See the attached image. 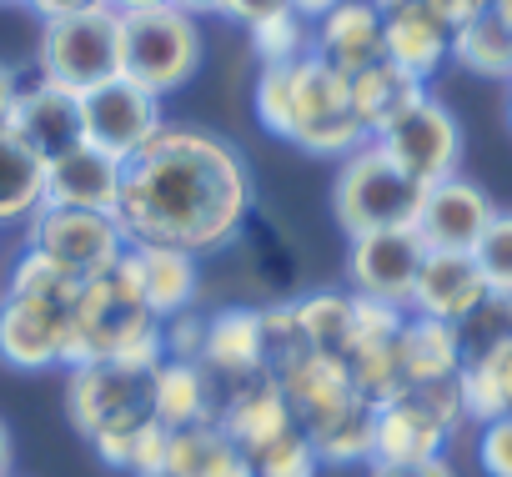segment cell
Masks as SVG:
<instances>
[{
    "instance_id": "1",
    "label": "cell",
    "mask_w": 512,
    "mask_h": 477,
    "mask_svg": "<svg viewBox=\"0 0 512 477\" xmlns=\"http://www.w3.org/2000/svg\"><path fill=\"white\" fill-rule=\"evenodd\" d=\"M251 201V171L226 136L201 126H161V136L126 161L116 221L131 247L206 257L241 236Z\"/></svg>"
},
{
    "instance_id": "2",
    "label": "cell",
    "mask_w": 512,
    "mask_h": 477,
    "mask_svg": "<svg viewBox=\"0 0 512 477\" xmlns=\"http://www.w3.org/2000/svg\"><path fill=\"white\" fill-rule=\"evenodd\" d=\"M86 362H121L141 372H156L166 362V337L141 297L131 247L111 272L81 287V302L66 317V367H86Z\"/></svg>"
},
{
    "instance_id": "3",
    "label": "cell",
    "mask_w": 512,
    "mask_h": 477,
    "mask_svg": "<svg viewBox=\"0 0 512 477\" xmlns=\"http://www.w3.org/2000/svg\"><path fill=\"white\" fill-rule=\"evenodd\" d=\"M332 211L337 226L347 236H367V231H392V226H417L422 211V186L377 146L367 141L362 151H352L332 181Z\"/></svg>"
},
{
    "instance_id": "4",
    "label": "cell",
    "mask_w": 512,
    "mask_h": 477,
    "mask_svg": "<svg viewBox=\"0 0 512 477\" xmlns=\"http://www.w3.org/2000/svg\"><path fill=\"white\" fill-rule=\"evenodd\" d=\"M287 141L302 146L307 156H342V161L372 141L352 111V76L327 66L317 51L292 61V136Z\"/></svg>"
},
{
    "instance_id": "5",
    "label": "cell",
    "mask_w": 512,
    "mask_h": 477,
    "mask_svg": "<svg viewBox=\"0 0 512 477\" xmlns=\"http://www.w3.org/2000/svg\"><path fill=\"white\" fill-rule=\"evenodd\" d=\"M201 71V26L181 6H156L121 16V76L146 86L151 96L181 91Z\"/></svg>"
},
{
    "instance_id": "6",
    "label": "cell",
    "mask_w": 512,
    "mask_h": 477,
    "mask_svg": "<svg viewBox=\"0 0 512 477\" xmlns=\"http://www.w3.org/2000/svg\"><path fill=\"white\" fill-rule=\"evenodd\" d=\"M36 66L41 76L71 86L76 96L96 91L101 81L121 76V16L111 6H91L81 16L41 21Z\"/></svg>"
},
{
    "instance_id": "7",
    "label": "cell",
    "mask_w": 512,
    "mask_h": 477,
    "mask_svg": "<svg viewBox=\"0 0 512 477\" xmlns=\"http://www.w3.org/2000/svg\"><path fill=\"white\" fill-rule=\"evenodd\" d=\"M26 247L51 257L56 267H66L71 277L91 282L101 272H111L126 257V231L116 216L106 211H71V206H41L26 221Z\"/></svg>"
},
{
    "instance_id": "8",
    "label": "cell",
    "mask_w": 512,
    "mask_h": 477,
    "mask_svg": "<svg viewBox=\"0 0 512 477\" xmlns=\"http://www.w3.org/2000/svg\"><path fill=\"white\" fill-rule=\"evenodd\" d=\"M161 126H166L161 96H151L131 76H111L81 96V141L116 161H131L141 146H151Z\"/></svg>"
},
{
    "instance_id": "9",
    "label": "cell",
    "mask_w": 512,
    "mask_h": 477,
    "mask_svg": "<svg viewBox=\"0 0 512 477\" xmlns=\"http://www.w3.org/2000/svg\"><path fill=\"white\" fill-rule=\"evenodd\" d=\"M422 262H427V242L417 236V226H392V231L352 236V252H347L352 297L412 312V292H417Z\"/></svg>"
},
{
    "instance_id": "10",
    "label": "cell",
    "mask_w": 512,
    "mask_h": 477,
    "mask_svg": "<svg viewBox=\"0 0 512 477\" xmlns=\"http://www.w3.org/2000/svg\"><path fill=\"white\" fill-rule=\"evenodd\" d=\"M377 146L427 191V186H437V181H447V176H457V166H462V126H457V116L442 106V101H432V96H422L397 126H387L382 136H377Z\"/></svg>"
},
{
    "instance_id": "11",
    "label": "cell",
    "mask_w": 512,
    "mask_h": 477,
    "mask_svg": "<svg viewBox=\"0 0 512 477\" xmlns=\"http://www.w3.org/2000/svg\"><path fill=\"white\" fill-rule=\"evenodd\" d=\"M151 412V372L121 367V362H86L71 367L66 382V417L81 437H96L111 422L146 417Z\"/></svg>"
},
{
    "instance_id": "12",
    "label": "cell",
    "mask_w": 512,
    "mask_h": 477,
    "mask_svg": "<svg viewBox=\"0 0 512 477\" xmlns=\"http://www.w3.org/2000/svg\"><path fill=\"white\" fill-rule=\"evenodd\" d=\"M216 427L251 457V452H262L267 442H277L282 432L297 427V412L277 382V372H251L241 382H226L221 387V412H216Z\"/></svg>"
},
{
    "instance_id": "13",
    "label": "cell",
    "mask_w": 512,
    "mask_h": 477,
    "mask_svg": "<svg viewBox=\"0 0 512 477\" xmlns=\"http://www.w3.org/2000/svg\"><path fill=\"white\" fill-rule=\"evenodd\" d=\"M492 216H497V206H492V196L477 181L447 176V181L422 191L417 236L427 242V252H472Z\"/></svg>"
},
{
    "instance_id": "14",
    "label": "cell",
    "mask_w": 512,
    "mask_h": 477,
    "mask_svg": "<svg viewBox=\"0 0 512 477\" xmlns=\"http://www.w3.org/2000/svg\"><path fill=\"white\" fill-rule=\"evenodd\" d=\"M66 317L51 302L36 297H0V362L16 372H46L66 367Z\"/></svg>"
},
{
    "instance_id": "15",
    "label": "cell",
    "mask_w": 512,
    "mask_h": 477,
    "mask_svg": "<svg viewBox=\"0 0 512 477\" xmlns=\"http://www.w3.org/2000/svg\"><path fill=\"white\" fill-rule=\"evenodd\" d=\"M121 181L126 161L76 141L46 161V206H71V211H106L116 216L121 206Z\"/></svg>"
},
{
    "instance_id": "16",
    "label": "cell",
    "mask_w": 512,
    "mask_h": 477,
    "mask_svg": "<svg viewBox=\"0 0 512 477\" xmlns=\"http://www.w3.org/2000/svg\"><path fill=\"white\" fill-rule=\"evenodd\" d=\"M272 372H277V382H282V392H287V402H292V412H297V427H307V422H317V417L347 407L352 397H362L342 352L302 347V352L277 357Z\"/></svg>"
},
{
    "instance_id": "17",
    "label": "cell",
    "mask_w": 512,
    "mask_h": 477,
    "mask_svg": "<svg viewBox=\"0 0 512 477\" xmlns=\"http://www.w3.org/2000/svg\"><path fill=\"white\" fill-rule=\"evenodd\" d=\"M221 387L226 382H241L251 372H267L272 367V352H267V327H262V312L256 307H221L206 317V332H201V357H196Z\"/></svg>"
},
{
    "instance_id": "18",
    "label": "cell",
    "mask_w": 512,
    "mask_h": 477,
    "mask_svg": "<svg viewBox=\"0 0 512 477\" xmlns=\"http://www.w3.org/2000/svg\"><path fill=\"white\" fill-rule=\"evenodd\" d=\"M11 131L21 141H31L46 161L66 146L81 141V96L51 76H36L26 86H16V101H11Z\"/></svg>"
},
{
    "instance_id": "19",
    "label": "cell",
    "mask_w": 512,
    "mask_h": 477,
    "mask_svg": "<svg viewBox=\"0 0 512 477\" xmlns=\"http://www.w3.org/2000/svg\"><path fill=\"white\" fill-rule=\"evenodd\" d=\"M382 11L377 0H342L337 11H327L317 21V36H312V51L337 66L342 76H357L377 61H387V46H382Z\"/></svg>"
},
{
    "instance_id": "20",
    "label": "cell",
    "mask_w": 512,
    "mask_h": 477,
    "mask_svg": "<svg viewBox=\"0 0 512 477\" xmlns=\"http://www.w3.org/2000/svg\"><path fill=\"white\" fill-rule=\"evenodd\" d=\"M482 297H487V282H482L472 252H427L417 292H412V312L462 327Z\"/></svg>"
},
{
    "instance_id": "21",
    "label": "cell",
    "mask_w": 512,
    "mask_h": 477,
    "mask_svg": "<svg viewBox=\"0 0 512 477\" xmlns=\"http://www.w3.org/2000/svg\"><path fill=\"white\" fill-rule=\"evenodd\" d=\"M216 412H221V387H216V377L201 362L166 357L151 372V417L166 432H181V427H196V422H216Z\"/></svg>"
},
{
    "instance_id": "22",
    "label": "cell",
    "mask_w": 512,
    "mask_h": 477,
    "mask_svg": "<svg viewBox=\"0 0 512 477\" xmlns=\"http://www.w3.org/2000/svg\"><path fill=\"white\" fill-rule=\"evenodd\" d=\"M447 437H452V427L417 392H402V397L377 407V452H372V462H427V457H442Z\"/></svg>"
},
{
    "instance_id": "23",
    "label": "cell",
    "mask_w": 512,
    "mask_h": 477,
    "mask_svg": "<svg viewBox=\"0 0 512 477\" xmlns=\"http://www.w3.org/2000/svg\"><path fill=\"white\" fill-rule=\"evenodd\" d=\"M462 362H467V352H462V332H457L452 322L407 312V322H402V332H397L402 392H407V387H427V382H447V377L462 372Z\"/></svg>"
},
{
    "instance_id": "24",
    "label": "cell",
    "mask_w": 512,
    "mask_h": 477,
    "mask_svg": "<svg viewBox=\"0 0 512 477\" xmlns=\"http://www.w3.org/2000/svg\"><path fill=\"white\" fill-rule=\"evenodd\" d=\"M382 46H387V61L422 86H427V76H437L442 61H452V31L437 16H427L422 6L392 11L382 21Z\"/></svg>"
},
{
    "instance_id": "25",
    "label": "cell",
    "mask_w": 512,
    "mask_h": 477,
    "mask_svg": "<svg viewBox=\"0 0 512 477\" xmlns=\"http://www.w3.org/2000/svg\"><path fill=\"white\" fill-rule=\"evenodd\" d=\"M422 96H427V86L412 81L407 71H397L392 61H377V66H367V71L352 76V111H357V121H362V131L372 141L387 126H397Z\"/></svg>"
},
{
    "instance_id": "26",
    "label": "cell",
    "mask_w": 512,
    "mask_h": 477,
    "mask_svg": "<svg viewBox=\"0 0 512 477\" xmlns=\"http://www.w3.org/2000/svg\"><path fill=\"white\" fill-rule=\"evenodd\" d=\"M136 257V277H141V297L151 307L156 322H171L181 312H191L196 302V257L176 252V247H131Z\"/></svg>"
},
{
    "instance_id": "27",
    "label": "cell",
    "mask_w": 512,
    "mask_h": 477,
    "mask_svg": "<svg viewBox=\"0 0 512 477\" xmlns=\"http://www.w3.org/2000/svg\"><path fill=\"white\" fill-rule=\"evenodd\" d=\"M41 206H46V156L6 126L0 131V226H26Z\"/></svg>"
},
{
    "instance_id": "28",
    "label": "cell",
    "mask_w": 512,
    "mask_h": 477,
    "mask_svg": "<svg viewBox=\"0 0 512 477\" xmlns=\"http://www.w3.org/2000/svg\"><path fill=\"white\" fill-rule=\"evenodd\" d=\"M302 432L312 437V447H317L322 462H332V467H357V462H367V467H372V452H377V407H372L367 397H352L347 407H337V412L307 422Z\"/></svg>"
},
{
    "instance_id": "29",
    "label": "cell",
    "mask_w": 512,
    "mask_h": 477,
    "mask_svg": "<svg viewBox=\"0 0 512 477\" xmlns=\"http://www.w3.org/2000/svg\"><path fill=\"white\" fill-rule=\"evenodd\" d=\"M457 382H462V407L472 422L512 417V342L467 357Z\"/></svg>"
},
{
    "instance_id": "30",
    "label": "cell",
    "mask_w": 512,
    "mask_h": 477,
    "mask_svg": "<svg viewBox=\"0 0 512 477\" xmlns=\"http://www.w3.org/2000/svg\"><path fill=\"white\" fill-rule=\"evenodd\" d=\"M452 61L472 76H487V81H512V31L482 11L477 21H467L462 31H452Z\"/></svg>"
},
{
    "instance_id": "31",
    "label": "cell",
    "mask_w": 512,
    "mask_h": 477,
    "mask_svg": "<svg viewBox=\"0 0 512 477\" xmlns=\"http://www.w3.org/2000/svg\"><path fill=\"white\" fill-rule=\"evenodd\" d=\"M81 287H86L81 277H71L66 267H56L51 257H41V252H31V247H21V257L11 262V277H6V292L51 302V307H61V312H71V307L81 302Z\"/></svg>"
},
{
    "instance_id": "32",
    "label": "cell",
    "mask_w": 512,
    "mask_h": 477,
    "mask_svg": "<svg viewBox=\"0 0 512 477\" xmlns=\"http://www.w3.org/2000/svg\"><path fill=\"white\" fill-rule=\"evenodd\" d=\"M302 342L322 352H342L352 337V292H307L292 302Z\"/></svg>"
},
{
    "instance_id": "33",
    "label": "cell",
    "mask_w": 512,
    "mask_h": 477,
    "mask_svg": "<svg viewBox=\"0 0 512 477\" xmlns=\"http://www.w3.org/2000/svg\"><path fill=\"white\" fill-rule=\"evenodd\" d=\"M251 51L262 56V66H292L312 51V36H307V21L292 11V6H277L272 16L251 21Z\"/></svg>"
},
{
    "instance_id": "34",
    "label": "cell",
    "mask_w": 512,
    "mask_h": 477,
    "mask_svg": "<svg viewBox=\"0 0 512 477\" xmlns=\"http://www.w3.org/2000/svg\"><path fill=\"white\" fill-rule=\"evenodd\" d=\"M231 447V437L216 422H196L166 437V477H206L211 462Z\"/></svg>"
},
{
    "instance_id": "35",
    "label": "cell",
    "mask_w": 512,
    "mask_h": 477,
    "mask_svg": "<svg viewBox=\"0 0 512 477\" xmlns=\"http://www.w3.org/2000/svg\"><path fill=\"white\" fill-rule=\"evenodd\" d=\"M251 467H256V477H317L322 457H317L312 437L302 427H292L277 442H267L262 452H251Z\"/></svg>"
},
{
    "instance_id": "36",
    "label": "cell",
    "mask_w": 512,
    "mask_h": 477,
    "mask_svg": "<svg viewBox=\"0 0 512 477\" xmlns=\"http://www.w3.org/2000/svg\"><path fill=\"white\" fill-rule=\"evenodd\" d=\"M472 262L487 282V292H512V211H497L487 231L477 236Z\"/></svg>"
},
{
    "instance_id": "37",
    "label": "cell",
    "mask_w": 512,
    "mask_h": 477,
    "mask_svg": "<svg viewBox=\"0 0 512 477\" xmlns=\"http://www.w3.org/2000/svg\"><path fill=\"white\" fill-rule=\"evenodd\" d=\"M457 332H462V352H467V357L512 342V292H487V297L477 302V312H472Z\"/></svg>"
},
{
    "instance_id": "38",
    "label": "cell",
    "mask_w": 512,
    "mask_h": 477,
    "mask_svg": "<svg viewBox=\"0 0 512 477\" xmlns=\"http://www.w3.org/2000/svg\"><path fill=\"white\" fill-rule=\"evenodd\" d=\"M256 121L272 136H292V66H262L256 76Z\"/></svg>"
},
{
    "instance_id": "39",
    "label": "cell",
    "mask_w": 512,
    "mask_h": 477,
    "mask_svg": "<svg viewBox=\"0 0 512 477\" xmlns=\"http://www.w3.org/2000/svg\"><path fill=\"white\" fill-rule=\"evenodd\" d=\"M146 422H151V412H146V417H126V422H111V427H101V432L91 437L96 457H101L106 467L126 472V462H131V447H136V437H141V427H146Z\"/></svg>"
},
{
    "instance_id": "40",
    "label": "cell",
    "mask_w": 512,
    "mask_h": 477,
    "mask_svg": "<svg viewBox=\"0 0 512 477\" xmlns=\"http://www.w3.org/2000/svg\"><path fill=\"white\" fill-rule=\"evenodd\" d=\"M477 462H482V472H487V477H512V417L482 422Z\"/></svg>"
},
{
    "instance_id": "41",
    "label": "cell",
    "mask_w": 512,
    "mask_h": 477,
    "mask_svg": "<svg viewBox=\"0 0 512 477\" xmlns=\"http://www.w3.org/2000/svg\"><path fill=\"white\" fill-rule=\"evenodd\" d=\"M166 427L151 417L146 427H141V437H136V447H131V462H126V472L131 477H166Z\"/></svg>"
},
{
    "instance_id": "42",
    "label": "cell",
    "mask_w": 512,
    "mask_h": 477,
    "mask_svg": "<svg viewBox=\"0 0 512 477\" xmlns=\"http://www.w3.org/2000/svg\"><path fill=\"white\" fill-rule=\"evenodd\" d=\"M201 332H206V317H196V312H181V317L161 322L166 357H186V362H196V357H201Z\"/></svg>"
},
{
    "instance_id": "43",
    "label": "cell",
    "mask_w": 512,
    "mask_h": 477,
    "mask_svg": "<svg viewBox=\"0 0 512 477\" xmlns=\"http://www.w3.org/2000/svg\"><path fill=\"white\" fill-rule=\"evenodd\" d=\"M417 6H422L427 16H437L447 31H462L467 21H477V16L487 11V0H417Z\"/></svg>"
},
{
    "instance_id": "44",
    "label": "cell",
    "mask_w": 512,
    "mask_h": 477,
    "mask_svg": "<svg viewBox=\"0 0 512 477\" xmlns=\"http://www.w3.org/2000/svg\"><path fill=\"white\" fill-rule=\"evenodd\" d=\"M367 477H457L447 457H427V462H372Z\"/></svg>"
},
{
    "instance_id": "45",
    "label": "cell",
    "mask_w": 512,
    "mask_h": 477,
    "mask_svg": "<svg viewBox=\"0 0 512 477\" xmlns=\"http://www.w3.org/2000/svg\"><path fill=\"white\" fill-rule=\"evenodd\" d=\"M277 6H287V0H221V11H216V16H231V21L251 26V21H262V16H272Z\"/></svg>"
},
{
    "instance_id": "46",
    "label": "cell",
    "mask_w": 512,
    "mask_h": 477,
    "mask_svg": "<svg viewBox=\"0 0 512 477\" xmlns=\"http://www.w3.org/2000/svg\"><path fill=\"white\" fill-rule=\"evenodd\" d=\"M26 6L41 16V21H61V16H81L91 6H106V0H26Z\"/></svg>"
},
{
    "instance_id": "47",
    "label": "cell",
    "mask_w": 512,
    "mask_h": 477,
    "mask_svg": "<svg viewBox=\"0 0 512 477\" xmlns=\"http://www.w3.org/2000/svg\"><path fill=\"white\" fill-rule=\"evenodd\" d=\"M206 477H256V467H251V457H246V452L231 442V447H226V452L211 462V472H206Z\"/></svg>"
},
{
    "instance_id": "48",
    "label": "cell",
    "mask_w": 512,
    "mask_h": 477,
    "mask_svg": "<svg viewBox=\"0 0 512 477\" xmlns=\"http://www.w3.org/2000/svg\"><path fill=\"white\" fill-rule=\"evenodd\" d=\"M16 86H21V81H16V71H11L6 61H0V131L11 126V101H16Z\"/></svg>"
},
{
    "instance_id": "49",
    "label": "cell",
    "mask_w": 512,
    "mask_h": 477,
    "mask_svg": "<svg viewBox=\"0 0 512 477\" xmlns=\"http://www.w3.org/2000/svg\"><path fill=\"white\" fill-rule=\"evenodd\" d=\"M287 6H292L302 21H322L327 11H337V6H342V0H287Z\"/></svg>"
},
{
    "instance_id": "50",
    "label": "cell",
    "mask_w": 512,
    "mask_h": 477,
    "mask_svg": "<svg viewBox=\"0 0 512 477\" xmlns=\"http://www.w3.org/2000/svg\"><path fill=\"white\" fill-rule=\"evenodd\" d=\"M116 16H136V11H156V6H176V0H106Z\"/></svg>"
},
{
    "instance_id": "51",
    "label": "cell",
    "mask_w": 512,
    "mask_h": 477,
    "mask_svg": "<svg viewBox=\"0 0 512 477\" xmlns=\"http://www.w3.org/2000/svg\"><path fill=\"white\" fill-rule=\"evenodd\" d=\"M176 6H181L186 16H216V11H221V0H176Z\"/></svg>"
},
{
    "instance_id": "52",
    "label": "cell",
    "mask_w": 512,
    "mask_h": 477,
    "mask_svg": "<svg viewBox=\"0 0 512 477\" xmlns=\"http://www.w3.org/2000/svg\"><path fill=\"white\" fill-rule=\"evenodd\" d=\"M0 477H11V432L0 422Z\"/></svg>"
},
{
    "instance_id": "53",
    "label": "cell",
    "mask_w": 512,
    "mask_h": 477,
    "mask_svg": "<svg viewBox=\"0 0 512 477\" xmlns=\"http://www.w3.org/2000/svg\"><path fill=\"white\" fill-rule=\"evenodd\" d=\"M487 11H492V16H497V21L512 31V0H487Z\"/></svg>"
},
{
    "instance_id": "54",
    "label": "cell",
    "mask_w": 512,
    "mask_h": 477,
    "mask_svg": "<svg viewBox=\"0 0 512 477\" xmlns=\"http://www.w3.org/2000/svg\"><path fill=\"white\" fill-rule=\"evenodd\" d=\"M402 6H417V0H377V11H382V16H392V11H402Z\"/></svg>"
},
{
    "instance_id": "55",
    "label": "cell",
    "mask_w": 512,
    "mask_h": 477,
    "mask_svg": "<svg viewBox=\"0 0 512 477\" xmlns=\"http://www.w3.org/2000/svg\"><path fill=\"white\" fill-rule=\"evenodd\" d=\"M0 6H26V0H0Z\"/></svg>"
},
{
    "instance_id": "56",
    "label": "cell",
    "mask_w": 512,
    "mask_h": 477,
    "mask_svg": "<svg viewBox=\"0 0 512 477\" xmlns=\"http://www.w3.org/2000/svg\"><path fill=\"white\" fill-rule=\"evenodd\" d=\"M507 126H512V96H507Z\"/></svg>"
}]
</instances>
